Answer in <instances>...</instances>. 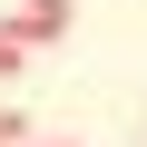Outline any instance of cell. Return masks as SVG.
Returning <instances> with one entry per match:
<instances>
[{
    "label": "cell",
    "instance_id": "1",
    "mask_svg": "<svg viewBox=\"0 0 147 147\" xmlns=\"http://www.w3.org/2000/svg\"><path fill=\"white\" fill-rule=\"evenodd\" d=\"M69 30H79V0H20V10L0 20V39H10L20 59H30V49H49V39H69Z\"/></svg>",
    "mask_w": 147,
    "mask_h": 147
},
{
    "label": "cell",
    "instance_id": "2",
    "mask_svg": "<svg viewBox=\"0 0 147 147\" xmlns=\"http://www.w3.org/2000/svg\"><path fill=\"white\" fill-rule=\"evenodd\" d=\"M0 147H30V108H0Z\"/></svg>",
    "mask_w": 147,
    "mask_h": 147
},
{
    "label": "cell",
    "instance_id": "3",
    "mask_svg": "<svg viewBox=\"0 0 147 147\" xmlns=\"http://www.w3.org/2000/svg\"><path fill=\"white\" fill-rule=\"evenodd\" d=\"M0 79H20V49H10V39H0Z\"/></svg>",
    "mask_w": 147,
    "mask_h": 147
},
{
    "label": "cell",
    "instance_id": "4",
    "mask_svg": "<svg viewBox=\"0 0 147 147\" xmlns=\"http://www.w3.org/2000/svg\"><path fill=\"white\" fill-rule=\"evenodd\" d=\"M30 147H79V137H30Z\"/></svg>",
    "mask_w": 147,
    "mask_h": 147
}]
</instances>
